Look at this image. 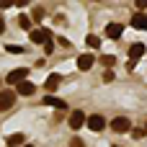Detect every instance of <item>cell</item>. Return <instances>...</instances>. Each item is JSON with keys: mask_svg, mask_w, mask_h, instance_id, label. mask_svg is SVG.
I'll list each match as a JSON object with an SVG mask.
<instances>
[{"mask_svg": "<svg viewBox=\"0 0 147 147\" xmlns=\"http://www.w3.org/2000/svg\"><path fill=\"white\" fill-rule=\"evenodd\" d=\"M142 54H145V44H132L129 47V57L132 59H140Z\"/></svg>", "mask_w": 147, "mask_h": 147, "instance_id": "7c38bea8", "label": "cell"}, {"mask_svg": "<svg viewBox=\"0 0 147 147\" xmlns=\"http://www.w3.org/2000/svg\"><path fill=\"white\" fill-rule=\"evenodd\" d=\"M101 62H103L106 67H111V65L116 62V57H114V54H103V57H101Z\"/></svg>", "mask_w": 147, "mask_h": 147, "instance_id": "ac0fdd59", "label": "cell"}, {"mask_svg": "<svg viewBox=\"0 0 147 147\" xmlns=\"http://www.w3.org/2000/svg\"><path fill=\"white\" fill-rule=\"evenodd\" d=\"M59 83H62V78H59V75L54 72V75H49V78H47L44 88H47V90H57V88H59Z\"/></svg>", "mask_w": 147, "mask_h": 147, "instance_id": "8fae6325", "label": "cell"}, {"mask_svg": "<svg viewBox=\"0 0 147 147\" xmlns=\"http://www.w3.org/2000/svg\"><path fill=\"white\" fill-rule=\"evenodd\" d=\"M132 26H134V28H142V31H147V13H137V16L132 18Z\"/></svg>", "mask_w": 147, "mask_h": 147, "instance_id": "30bf717a", "label": "cell"}, {"mask_svg": "<svg viewBox=\"0 0 147 147\" xmlns=\"http://www.w3.org/2000/svg\"><path fill=\"white\" fill-rule=\"evenodd\" d=\"M23 140H26V137H23L21 132H16V134L8 137V147H21V145H23Z\"/></svg>", "mask_w": 147, "mask_h": 147, "instance_id": "4fadbf2b", "label": "cell"}, {"mask_svg": "<svg viewBox=\"0 0 147 147\" xmlns=\"http://www.w3.org/2000/svg\"><path fill=\"white\" fill-rule=\"evenodd\" d=\"M41 18H44V10L36 8V10H34V21H41Z\"/></svg>", "mask_w": 147, "mask_h": 147, "instance_id": "44dd1931", "label": "cell"}, {"mask_svg": "<svg viewBox=\"0 0 147 147\" xmlns=\"http://www.w3.org/2000/svg\"><path fill=\"white\" fill-rule=\"evenodd\" d=\"M18 26L26 28V31H31V18H28V16H21V18H18Z\"/></svg>", "mask_w": 147, "mask_h": 147, "instance_id": "2e32d148", "label": "cell"}, {"mask_svg": "<svg viewBox=\"0 0 147 147\" xmlns=\"http://www.w3.org/2000/svg\"><path fill=\"white\" fill-rule=\"evenodd\" d=\"M13 5V0H0V8H10Z\"/></svg>", "mask_w": 147, "mask_h": 147, "instance_id": "cb8c5ba5", "label": "cell"}, {"mask_svg": "<svg viewBox=\"0 0 147 147\" xmlns=\"http://www.w3.org/2000/svg\"><path fill=\"white\" fill-rule=\"evenodd\" d=\"M114 147H119V145H114Z\"/></svg>", "mask_w": 147, "mask_h": 147, "instance_id": "83f0119b", "label": "cell"}, {"mask_svg": "<svg viewBox=\"0 0 147 147\" xmlns=\"http://www.w3.org/2000/svg\"><path fill=\"white\" fill-rule=\"evenodd\" d=\"M132 137H137V140L145 137V129H132Z\"/></svg>", "mask_w": 147, "mask_h": 147, "instance_id": "7402d4cb", "label": "cell"}, {"mask_svg": "<svg viewBox=\"0 0 147 147\" xmlns=\"http://www.w3.org/2000/svg\"><path fill=\"white\" fill-rule=\"evenodd\" d=\"M34 93H36V85L28 83V80H21L16 85V96H34Z\"/></svg>", "mask_w": 147, "mask_h": 147, "instance_id": "277c9868", "label": "cell"}, {"mask_svg": "<svg viewBox=\"0 0 147 147\" xmlns=\"http://www.w3.org/2000/svg\"><path fill=\"white\" fill-rule=\"evenodd\" d=\"M83 124H85V114H83V111H72V114H70V127L78 132Z\"/></svg>", "mask_w": 147, "mask_h": 147, "instance_id": "9c48e42d", "label": "cell"}, {"mask_svg": "<svg viewBox=\"0 0 147 147\" xmlns=\"http://www.w3.org/2000/svg\"><path fill=\"white\" fill-rule=\"evenodd\" d=\"M5 52H10V54H23V47H18V44H5Z\"/></svg>", "mask_w": 147, "mask_h": 147, "instance_id": "e0dca14e", "label": "cell"}, {"mask_svg": "<svg viewBox=\"0 0 147 147\" xmlns=\"http://www.w3.org/2000/svg\"><path fill=\"white\" fill-rule=\"evenodd\" d=\"M23 147H34V145H23Z\"/></svg>", "mask_w": 147, "mask_h": 147, "instance_id": "4316f807", "label": "cell"}, {"mask_svg": "<svg viewBox=\"0 0 147 147\" xmlns=\"http://www.w3.org/2000/svg\"><path fill=\"white\" fill-rule=\"evenodd\" d=\"M121 34H124V26L121 23H109L106 26V36L109 39H121Z\"/></svg>", "mask_w": 147, "mask_h": 147, "instance_id": "ba28073f", "label": "cell"}, {"mask_svg": "<svg viewBox=\"0 0 147 147\" xmlns=\"http://www.w3.org/2000/svg\"><path fill=\"white\" fill-rule=\"evenodd\" d=\"M85 124H88V129H93V132H101V129L106 127V119H103L101 114H93L90 119H85Z\"/></svg>", "mask_w": 147, "mask_h": 147, "instance_id": "5b68a950", "label": "cell"}, {"mask_svg": "<svg viewBox=\"0 0 147 147\" xmlns=\"http://www.w3.org/2000/svg\"><path fill=\"white\" fill-rule=\"evenodd\" d=\"M13 103H16V90H3L0 93V111L10 109Z\"/></svg>", "mask_w": 147, "mask_h": 147, "instance_id": "8992f818", "label": "cell"}, {"mask_svg": "<svg viewBox=\"0 0 147 147\" xmlns=\"http://www.w3.org/2000/svg\"><path fill=\"white\" fill-rule=\"evenodd\" d=\"M85 41H88V47H90V49H101V39H98L96 34H88V39H85Z\"/></svg>", "mask_w": 147, "mask_h": 147, "instance_id": "9a60e30c", "label": "cell"}, {"mask_svg": "<svg viewBox=\"0 0 147 147\" xmlns=\"http://www.w3.org/2000/svg\"><path fill=\"white\" fill-rule=\"evenodd\" d=\"M134 5H137L140 10H145V8H147V0H134Z\"/></svg>", "mask_w": 147, "mask_h": 147, "instance_id": "603a6c76", "label": "cell"}, {"mask_svg": "<svg viewBox=\"0 0 147 147\" xmlns=\"http://www.w3.org/2000/svg\"><path fill=\"white\" fill-rule=\"evenodd\" d=\"M26 78H28V70H26V67H18V70H10V72L5 75V83H8V85H18V83L26 80Z\"/></svg>", "mask_w": 147, "mask_h": 147, "instance_id": "6da1fadb", "label": "cell"}, {"mask_svg": "<svg viewBox=\"0 0 147 147\" xmlns=\"http://www.w3.org/2000/svg\"><path fill=\"white\" fill-rule=\"evenodd\" d=\"M3 31H5V21L0 18V34H3Z\"/></svg>", "mask_w": 147, "mask_h": 147, "instance_id": "484cf974", "label": "cell"}, {"mask_svg": "<svg viewBox=\"0 0 147 147\" xmlns=\"http://www.w3.org/2000/svg\"><path fill=\"white\" fill-rule=\"evenodd\" d=\"M44 49H47V54H52V52H54V41H52V39L44 41Z\"/></svg>", "mask_w": 147, "mask_h": 147, "instance_id": "d6986e66", "label": "cell"}, {"mask_svg": "<svg viewBox=\"0 0 147 147\" xmlns=\"http://www.w3.org/2000/svg\"><path fill=\"white\" fill-rule=\"evenodd\" d=\"M13 5H28V0H13Z\"/></svg>", "mask_w": 147, "mask_h": 147, "instance_id": "d4e9b609", "label": "cell"}, {"mask_svg": "<svg viewBox=\"0 0 147 147\" xmlns=\"http://www.w3.org/2000/svg\"><path fill=\"white\" fill-rule=\"evenodd\" d=\"M111 129H114V132H129V129H132V124H129V119H127V116H116V119L111 121Z\"/></svg>", "mask_w": 147, "mask_h": 147, "instance_id": "52a82bcc", "label": "cell"}, {"mask_svg": "<svg viewBox=\"0 0 147 147\" xmlns=\"http://www.w3.org/2000/svg\"><path fill=\"white\" fill-rule=\"evenodd\" d=\"M28 39H31L34 44H44V41L52 39V34H49L47 28H31V31H28Z\"/></svg>", "mask_w": 147, "mask_h": 147, "instance_id": "7a4b0ae2", "label": "cell"}, {"mask_svg": "<svg viewBox=\"0 0 147 147\" xmlns=\"http://www.w3.org/2000/svg\"><path fill=\"white\" fill-rule=\"evenodd\" d=\"M44 103H47V106H54V109H67L65 101H59V98H54V96H44Z\"/></svg>", "mask_w": 147, "mask_h": 147, "instance_id": "5bb4252c", "label": "cell"}, {"mask_svg": "<svg viewBox=\"0 0 147 147\" xmlns=\"http://www.w3.org/2000/svg\"><path fill=\"white\" fill-rule=\"evenodd\" d=\"M93 65H96V57H93L90 52H85V54H80V57H78V70H83V72H85V70H90Z\"/></svg>", "mask_w": 147, "mask_h": 147, "instance_id": "3957f363", "label": "cell"}, {"mask_svg": "<svg viewBox=\"0 0 147 147\" xmlns=\"http://www.w3.org/2000/svg\"><path fill=\"white\" fill-rule=\"evenodd\" d=\"M70 147H85V142H83V140H80V137H75V140H72V142H70Z\"/></svg>", "mask_w": 147, "mask_h": 147, "instance_id": "ffe728a7", "label": "cell"}]
</instances>
